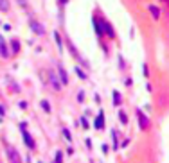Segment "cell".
Here are the masks:
<instances>
[{
	"instance_id": "4316f807",
	"label": "cell",
	"mask_w": 169,
	"mask_h": 163,
	"mask_svg": "<svg viewBox=\"0 0 169 163\" xmlns=\"http://www.w3.org/2000/svg\"><path fill=\"white\" fill-rule=\"evenodd\" d=\"M16 2L20 4V7H27V0H16Z\"/></svg>"
},
{
	"instance_id": "30bf717a",
	"label": "cell",
	"mask_w": 169,
	"mask_h": 163,
	"mask_svg": "<svg viewBox=\"0 0 169 163\" xmlns=\"http://www.w3.org/2000/svg\"><path fill=\"white\" fill-rule=\"evenodd\" d=\"M0 56H2V57H7L9 56V50H7V45L4 41V36L2 34H0Z\"/></svg>"
},
{
	"instance_id": "9a60e30c",
	"label": "cell",
	"mask_w": 169,
	"mask_h": 163,
	"mask_svg": "<svg viewBox=\"0 0 169 163\" xmlns=\"http://www.w3.org/2000/svg\"><path fill=\"white\" fill-rule=\"evenodd\" d=\"M54 39H56V43H58L59 52H61V50H63V39H61V36H59V32H58V30H54Z\"/></svg>"
},
{
	"instance_id": "ffe728a7",
	"label": "cell",
	"mask_w": 169,
	"mask_h": 163,
	"mask_svg": "<svg viewBox=\"0 0 169 163\" xmlns=\"http://www.w3.org/2000/svg\"><path fill=\"white\" fill-rule=\"evenodd\" d=\"M41 108H43V111L45 113H50V104H49V100H41Z\"/></svg>"
},
{
	"instance_id": "cb8c5ba5",
	"label": "cell",
	"mask_w": 169,
	"mask_h": 163,
	"mask_svg": "<svg viewBox=\"0 0 169 163\" xmlns=\"http://www.w3.org/2000/svg\"><path fill=\"white\" fill-rule=\"evenodd\" d=\"M78 100H79V102H83V100H85V91H83V90L78 93Z\"/></svg>"
},
{
	"instance_id": "e0dca14e",
	"label": "cell",
	"mask_w": 169,
	"mask_h": 163,
	"mask_svg": "<svg viewBox=\"0 0 169 163\" xmlns=\"http://www.w3.org/2000/svg\"><path fill=\"white\" fill-rule=\"evenodd\" d=\"M74 72H76V74H78V77H79V79H88V75H87V72H83V70H81L79 66H76V68H74Z\"/></svg>"
},
{
	"instance_id": "2e32d148",
	"label": "cell",
	"mask_w": 169,
	"mask_h": 163,
	"mask_svg": "<svg viewBox=\"0 0 169 163\" xmlns=\"http://www.w3.org/2000/svg\"><path fill=\"white\" fill-rule=\"evenodd\" d=\"M9 11V0H0V13Z\"/></svg>"
},
{
	"instance_id": "5bb4252c",
	"label": "cell",
	"mask_w": 169,
	"mask_h": 163,
	"mask_svg": "<svg viewBox=\"0 0 169 163\" xmlns=\"http://www.w3.org/2000/svg\"><path fill=\"white\" fill-rule=\"evenodd\" d=\"M9 45H11L13 54H18L20 52V41H18V39H11V43H9Z\"/></svg>"
},
{
	"instance_id": "52a82bcc",
	"label": "cell",
	"mask_w": 169,
	"mask_h": 163,
	"mask_svg": "<svg viewBox=\"0 0 169 163\" xmlns=\"http://www.w3.org/2000/svg\"><path fill=\"white\" fill-rule=\"evenodd\" d=\"M103 25H104V36H106V38H110V39H113V38H115V29L112 27V23H108V22H103Z\"/></svg>"
},
{
	"instance_id": "5b68a950",
	"label": "cell",
	"mask_w": 169,
	"mask_h": 163,
	"mask_svg": "<svg viewBox=\"0 0 169 163\" xmlns=\"http://www.w3.org/2000/svg\"><path fill=\"white\" fill-rule=\"evenodd\" d=\"M49 81H50V84H52V88H54L56 91H59L61 90V79H59V75H56L54 72H52V70H50V72H49Z\"/></svg>"
},
{
	"instance_id": "3957f363",
	"label": "cell",
	"mask_w": 169,
	"mask_h": 163,
	"mask_svg": "<svg viewBox=\"0 0 169 163\" xmlns=\"http://www.w3.org/2000/svg\"><path fill=\"white\" fill-rule=\"evenodd\" d=\"M29 27H31V30H33L36 36H43L45 34V27L41 25L40 22H36L34 18H29Z\"/></svg>"
},
{
	"instance_id": "8992f818",
	"label": "cell",
	"mask_w": 169,
	"mask_h": 163,
	"mask_svg": "<svg viewBox=\"0 0 169 163\" xmlns=\"http://www.w3.org/2000/svg\"><path fill=\"white\" fill-rule=\"evenodd\" d=\"M137 117H139V126H140V129H149V118H147L140 109H137Z\"/></svg>"
},
{
	"instance_id": "7402d4cb",
	"label": "cell",
	"mask_w": 169,
	"mask_h": 163,
	"mask_svg": "<svg viewBox=\"0 0 169 163\" xmlns=\"http://www.w3.org/2000/svg\"><path fill=\"white\" fill-rule=\"evenodd\" d=\"M142 72H144V77H149V68H147L146 63H142Z\"/></svg>"
},
{
	"instance_id": "9c48e42d",
	"label": "cell",
	"mask_w": 169,
	"mask_h": 163,
	"mask_svg": "<svg viewBox=\"0 0 169 163\" xmlns=\"http://www.w3.org/2000/svg\"><path fill=\"white\" fill-rule=\"evenodd\" d=\"M94 126H96V129H104V113H103V109H99V115H97L96 122H94Z\"/></svg>"
},
{
	"instance_id": "ba28073f",
	"label": "cell",
	"mask_w": 169,
	"mask_h": 163,
	"mask_svg": "<svg viewBox=\"0 0 169 163\" xmlns=\"http://www.w3.org/2000/svg\"><path fill=\"white\" fill-rule=\"evenodd\" d=\"M58 75L61 79V84H68V75H67V70L63 68L61 65H58Z\"/></svg>"
},
{
	"instance_id": "d4e9b609",
	"label": "cell",
	"mask_w": 169,
	"mask_h": 163,
	"mask_svg": "<svg viewBox=\"0 0 169 163\" xmlns=\"http://www.w3.org/2000/svg\"><path fill=\"white\" fill-rule=\"evenodd\" d=\"M54 158H56V161H61V160H63V152H61V151H58Z\"/></svg>"
},
{
	"instance_id": "83f0119b",
	"label": "cell",
	"mask_w": 169,
	"mask_h": 163,
	"mask_svg": "<svg viewBox=\"0 0 169 163\" xmlns=\"http://www.w3.org/2000/svg\"><path fill=\"white\" fill-rule=\"evenodd\" d=\"M18 104H20V108H22V109L27 108V102H25V100H22V102H18Z\"/></svg>"
},
{
	"instance_id": "603a6c76",
	"label": "cell",
	"mask_w": 169,
	"mask_h": 163,
	"mask_svg": "<svg viewBox=\"0 0 169 163\" xmlns=\"http://www.w3.org/2000/svg\"><path fill=\"white\" fill-rule=\"evenodd\" d=\"M81 126H83L85 129H88V120L85 118V117H81Z\"/></svg>"
},
{
	"instance_id": "484cf974",
	"label": "cell",
	"mask_w": 169,
	"mask_h": 163,
	"mask_svg": "<svg viewBox=\"0 0 169 163\" xmlns=\"http://www.w3.org/2000/svg\"><path fill=\"white\" fill-rule=\"evenodd\" d=\"M4 117H6V109H4V106H2V104H0V120H2Z\"/></svg>"
},
{
	"instance_id": "44dd1931",
	"label": "cell",
	"mask_w": 169,
	"mask_h": 163,
	"mask_svg": "<svg viewBox=\"0 0 169 163\" xmlns=\"http://www.w3.org/2000/svg\"><path fill=\"white\" fill-rule=\"evenodd\" d=\"M61 133H63V136H65V140H68V142H72V135L68 133V129H63V131H61Z\"/></svg>"
},
{
	"instance_id": "7c38bea8",
	"label": "cell",
	"mask_w": 169,
	"mask_h": 163,
	"mask_svg": "<svg viewBox=\"0 0 169 163\" xmlns=\"http://www.w3.org/2000/svg\"><path fill=\"white\" fill-rule=\"evenodd\" d=\"M112 100H113V106H121L122 104V97L117 90H113V93H112Z\"/></svg>"
},
{
	"instance_id": "6da1fadb",
	"label": "cell",
	"mask_w": 169,
	"mask_h": 163,
	"mask_svg": "<svg viewBox=\"0 0 169 163\" xmlns=\"http://www.w3.org/2000/svg\"><path fill=\"white\" fill-rule=\"evenodd\" d=\"M20 131H22V138H24V144L31 149V151H34L36 149V142L33 140V136H31L29 133H27V129H25V124L22 122V124H20Z\"/></svg>"
},
{
	"instance_id": "7a4b0ae2",
	"label": "cell",
	"mask_w": 169,
	"mask_h": 163,
	"mask_svg": "<svg viewBox=\"0 0 169 163\" xmlns=\"http://www.w3.org/2000/svg\"><path fill=\"white\" fill-rule=\"evenodd\" d=\"M67 47H68V50H70V54L74 56V59H76L79 65H83V66H87V68H88V63H87V59H83V57H81V54H79L78 50H76V47H74V43L70 41V39L67 41Z\"/></svg>"
},
{
	"instance_id": "8fae6325",
	"label": "cell",
	"mask_w": 169,
	"mask_h": 163,
	"mask_svg": "<svg viewBox=\"0 0 169 163\" xmlns=\"http://www.w3.org/2000/svg\"><path fill=\"white\" fill-rule=\"evenodd\" d=\"M147 11H149V13H151V16H153L155 20H158V18H160V9H158L156 6H153V4H149V6H147Z\"/></svg>"
},
{
	"instance_id": "d6986e66",
	"label": "cell",
	"mask_w": 169,
	"mask_h": 163,
	"mask_svg": "<svg viewBox=\"0 0 169 163\" xmlns=\"http://www.w3.org/2000/svg\"><path fill=\"white\" fill-rule=\"evenodd\" d=\"M119 120H121V124H128V115L124 111H119Z\"/></svg>"
},
{
	"instance_id": "ac0fdd59",
	"label": "cell",
	"mask_w": 169,
	"mask_h": 163,
	"mask_svg": "<svg viewBox=\"0 0 169 163\" xmlns=\"http://www.w3.org/2000/svg\"><path fill=\"white\" fill-rule=\"evenodd\" d=\"M112 142H113V151L119 149V144H117V131H112Z\"/></svg>"
},
{
	"instance_id": "277c9868",
	"label": "cell",
	"mask_w": 169,
	"mask_h": 163,
	"mask_svg": "<svg viewBox=\"0 0 169 163\" xmlns=\"http://www.w3.org/2000/svg\"><path fill=\"white\" fill-rule=\"evenodd\" d=\"M103 22H104L103 18H97V16L92 18V23H94V29H96L97 38H103L104 36V25H103Z\"/></svg>"
},
{
	"instance_id": "f1b7e54d",
	"label": "cell",
	"mask_w": 169,
	"mask_h": 163,
	"mask_svg": "<svg viewBox=\"0 0 169 163\" xmlns=\"http://www.w3.org/2000/svg\"><path fill=\"white\" fill-rule=\"evenodd\" d=\"M59 2H61V6H65V4H67V0H59Z\"/></svg>"
},
{
	"instance_id": "4fadbf2b",
	"label": "cell",
	"mask_w": 169,
	"mask_h": 163,
	"mask_svg": "<svg viewBox=\"0 0 169 163\" xmlns=\"http://www.w3.org/2000/svg\"><path fill=\"white\" fill-rule=\"evenodd\" d=\"M7 156H9V160H13V161H20V156H18V152L15 149H7Z\"/></svg>"
}]
</instances>
